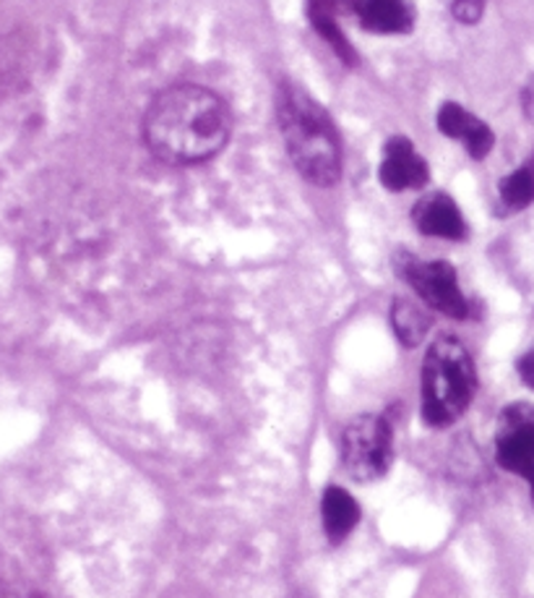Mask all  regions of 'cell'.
<instances>
[{
  "label": "cell",
  "mask_w": 534,
  "mask_h": 598,
  "mask_svg": "<svg viewBox=\"0 0 534 598\" xmlns=\"http://www.w3.org/2000/svg\"><path fill=\"white\" fill-rule=\"evenodd\" d=\"M228 102L212 89L175 84L154 97L144 116V139L157 160L195 166L212 160L230 141Z\"/></svg>",
  "instance_id": "6da1fadb"
},
{
  "label": "cell",
  "mask_w": 534,
  "mask_h": 598,
  "mask_svg": "<svg viewBox=\"0 0 534 598\" xmlns=\"http://www.w3.org/2000/svg\"><path fill=\"white\" fill-rule=\"evenodd\" d=\"M276 121L298 173L315 186L342 178V141L331 116L303 87L284 81L276 92Z\"/></svg>",
  "instance_id": "7a4b0ae2"
},
{
  "label": "cell",
  "mask_w": 534,
  "mask_h": 598,
  "mask_svg": "<svg viewBox=\"0 0 534 598\" xmlns=\"http://www.w3.org/2000/svg\"><path fill=\"white\" fill-rule=\"evenodd\" d=\"M477 390V371L470 350L456 338H439L423 361V418L433 429L464 416Z\"/></svg>",
  "instance_id": "3957f363"
},
{
  "label": "cell",
  "mask_w": 534,
  "mask_h": 598,
  "mask_svg": "<svg viewBox=\"0 0 534 598\" xmlns=\"http://www.w3.org/2000/svg\"><path fill=\"white\" fill-rule=\"evenodd\" d=\"M342 462L355 481H379L394 462V431L386 416L363 413L344 426Z\"/></svg>",
  "instance_id": "277c9868"
},
{
  "label": "cell",
  "mask_w": 534,
  "mask_h": 598,
  "mask_svg": "<svg viewBox=\"0 0 534 598\" xmlns=\"http://www.w3.org/2000/svg\"><path fill=\"white\" fill-rule=\"evenodd\" d=\"M396 269L427 309L451 319H464L470 313V303H466L462 288H459L456 269L449 261H423L410 257V253H402L396 259Z\"/></svg>",
  "instance_id": "5b68a950"
},
{
  "label": "cell",
  "mask_w": 534,
  "mask_h": 598,
  "mask_svg": "<svg viewBox=\"0 0 534 598\" xmlns=\"http://www.w3.org/2000/svg\"><path fill=\"white\" fill-rule=\"evenodd\" d=\"M495 460L530 481L534 499V406L514 402L503 410L495 431Z\"/></svg>",
  "instance_id": "8992f818"
},
{
  "label": "cell",
  "mask_w": 534,
  "mask_h": 598,
  "mask_svg": "<svg viewBox=\"0 0 534 598\" xmlns=\"http://www.w3.org/2000/svg\"><path fill=\"white\" fill-rule=\"evenodd\" d=\"M379 176H381V183L386 186L389 191L423 189V186L431 181L427 162L417 155V149L412 147V141L404 137H394L386 141Z\"/></svg>",
  "instance_id": "52a82bcc"
},
{
  "label": "cell",
  "mask_w": 534,
  "mask_h": 598,
  "mask_svg": "<svg viewBox=\"0 0 534 598\" xmlns=\"http://www.w3.org/2000/svg\"><path fill=\"white\" fill-rule=\"evenodd\" d=\"M439 129L446 133L449 139L464 141L466 152L475 157V160H483V157L491 155L495 144V133L491 126L480 121L477 116H472L470 110L462 108L459 102H446L439 110Z\"/></svg>",
  "instance_id": "ba28073f"
},
{
  "label": "cell",
  "mask_w": 534,
  "mask_h": 598,
  "mask_svg": "<svg viewBox=\"0 0 534 598\" xmlns=\"http://www.w3.org/2000/svg\"><path fill=\"white\" fill-rule=\"evenodd\" d=\"M412 220L423 236L449 238V241H462L466 236V222L459 212L456 201L449 193H427L425 199L417 201Z\"/></svg>",
  "instance_id": "9c48e42d"
},
{
  "label": "cell",
  "mask_w": 534,
  "mask_h": 598,
  "mask_svg": "<svg viewBox=\"0 0 534 598\" xmlns=\"http://www.w3.org/2000/svg\"><path fill=\"white\" fill-rule=\"evenodd\" d=\"M357 19L367 32L404 34L415 27V9L407 0H365L357 9Z\"/></svg>",
  "instance_id": "30bf717a"
},
{
  "label": "cell",
  "mask_w": 534,
  "mask_h": 598,
  "mask_svg": "<svg viewBox=\"0 0 534 598\" xmlns=\"http://www.w3.org/2000/svg\"><path fill=\"white\" fill-rule=\"evenodd\" d=\"M323 530L331 544H342L360 522V505L342 486H329L321 499Z\"/></svg>",
  "instance_id": "8fae6325"
},
{
  "label": "cell",
  "mask_w": 534,
  "mask_h": 598,
  "mask_svg": "<svg viewBox=\"0 0 534 598\" xmlns=\"http://www.w3.org/2000/svg\"><path fill=\"white\" fill-rule=\"evenodd\" d=\"M305 9H308V19H311L313 29L323 37V40H326L329 48L334 50L344 63L355 66L357 52L352 50L347 37H344L340 24H336V3L334 0H308Z\"/></svg>",
  "instance_id": "7c38bea8"
},
{
  "label": "cell",
  "mask_w": 534,
  "mask_h": 598,
  "mask_svg": "<svg viewBox=\"0 0 534 598\" xmlns=\"http://www.w3.org/2000/svg\"><path fill=\"white\" fill-rule=\"evenodd\" d=\"M391 330H394L404 348H415L431 330V317L420 303L399 298V301L391 303Z\"/></svg>",
  "instance_id": "4fadbf2b"
},
{
  "label": "cell",
  "mask_w": 534,
  "mask_h": 598,
  "mask_svg": "<svg viewBox=\"0 0 534 598\" xmlns=\"http://www.w3.org/2000/svg\"><path fill=\"white\" fill-rule=\"evenodd\" d=\"M501 199L508 209H524L534 201V168L524 166L501 181Z\"/></svg>",
  "instance_id": "5bb4252c"
},
{
  "label": "cell",
  "mask_w": 534,
  "mask_h": 598,
  "mask_svg": "<svg viewBox=\"0 0 534 598\" xmlns=\"http://www.w3.org/2000/svg\"><path fill=\"white\" fill-rule=\"evenodd\" d=\"M483 0H454V6H451V13H454V19L462 21V24H477V21L483 19Z\"/></svg>",
  "instance_id": "9a60e30c"
},
{
  "label": "cell",
  "mask_w": 534,
  "mask_h": 598,
  "mask_svg": "<svg viewBox=\"0 0 534 598\" xmlns=\"http://www.w3.org/2000/svg\"><path fill=\"white\" fill-rule=\"evenodd\" d=\"M0 598H42V596L29 590L27 586H19V582L0 580Z\"/></svg>",
  "instance_id": "2e32d148"
},
{
  "label": "cell",
  "mask_w": 534,
  "mask_h": 598,
  "mask_svg": "<svg viewBox=\"0 0 534 598\" xmlns=\"http://www.w3.org/2000/svg\"><path fill=\"white\" fill-rule=\"evenodd\" d=\"M516 369H518V377H522V382L534 390V353H526L518 358Z\"/></svg>",
  "instance_id": "e0dca14e"
},
{
  "label": "cell",
  "mask_w": 534,
  "mask_h": 598,
  "mask_svg": "<svg viewBox=\"0 0 534 598\" xmlns=\"http://www.w3.org/2000/svg\"><path fill=\"white\" fill-rule=\"evenodd\" d=\"M524 113L534 123V77L526 81V89H524Z\"/></svg>",
  "instance_id": "ac0fdd59"
},
{
  "label": "cell",
  "mask_w": 534,
  "mask_h": 598,
  "mask_svg": "<svg viewBox=\"0 0 534 598\" xmlns=\"http://www.w3.org/2000/svg\"><path fill=\"white\" fill-rule=\"evenodd\" d=\"M334 3H336V9H344V11L357 13V9L365 3V0H334Z\"/></svg>",
  "instance_id": "d6986e66"
}]
</instances>
